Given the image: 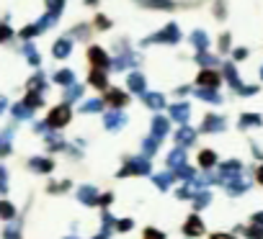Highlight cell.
I'll use <instances>...</instances> for the list:
<instances>
[{"label": "cell", "mask_w": 263, "mask_h": 239, "mask_svg": "<svg viewBox=\"0 0 263 239\" xmlns=\"http://www.w3.org/2000/svg\"><path fill=\"white\" fill-rule=\"evenodd\" d=\"M67 116H70V111H67L65 106H62V108H54V111L49 113V121H47V124H52V126H62V124L67 121Z\"/></svg>", "instance_id": "obj_1"}, {"label": "cell", "mask_w": 263, "mask_h": 239, "mask_svg": "<svg viewBox=\"0 0 263 239\" xmlns=\"http://www.w3.org/2000/svg\"><path fill=\"white\" fill-rule=\"evenodd\" d=\"M3 106H5V100H3V98H0V111H3Z\"/></svg>", "instance_id": "obj_3"}, {"label": "cell", "mask_w": 263, "mask_h": 239, "mask_svg": "<svg viewBox=\"0 0 263 239\" xmlns=\"http://www.w3.org/2000/svg\"><path fill=\"white\" fill-rule=\"evenodd\" d=\"M11 36H13L11 26H8V23H0V44H3V41H8Z\"/></svg>", "instance_id": "obj_2"}]
</instances>
